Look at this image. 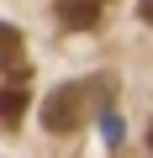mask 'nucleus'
I'll use <instances>...</instances> for the list:
<instances>
[{
  "label": "nucleus",
  "mask_w": 153,
  "mask_h": 158,
  "mask_svg": "<svg viewBox=\"0 0 153 158\" xmlns=\"http://www.w3.org/2000/svg\"><path fill=\"white\" fill-rule=\"evenodd\" d=\"M100 6H90V0H58V21L63 27H95Z\"/></svg>",
  "instance_id": "obj_4"
},
{
  "label": "nucleus",
  "mask_w": 153,
  "mask_h": 158,
  "mask_svg": "<svg viewBox=\"0 0 153 158\" xmlns=\"http://www.w3.org/2000/svg\"><path fill=\"white\" fill-rule=\"evenodd\" d=\"M111 106V79H74V85H63V90H53L48 100H42V127L48 132H79L95 111H106Z\"/></svg>",
  "instance_id": "obj_1"
},
{
  "label": "nucleus",
  "mask_w": 153,
  "mask_h": 158,
  "mask_svg": "<svg viewBox=\"0 0 153 158\" xmlns=\"http://www.w3.org/2000/svg\"><path fill=\"white\" fill-rule=\"evenodd\" d=\"M90 6H106V0H90Z\"/></svg>",
  "instance_id": "obj_7"
},
{
  "label": "nucleus",
  "mask_w": 153,
  "mask_h": 158,
  "mask_svg": "<svg viewBox=\"0 0 153 158\" xmlns=\"http://www.w3.org/2000/svg\"><path fill=\"white\" fill-rule=\"evenodd\" d=\"M148 142H153V132H148Z\"/></svg>",
  "instance_id": "obj_8"
},
{
  "label": "nucleus",
  "mask_w": 153,
  "mask_h": 158,
  "mask_svg": "<svg viewBox=\"0 0 153 158\" xmlns=\"http://www.w3.org/2000/svg\"><path fill=\"white\" fill-rule=\"evenodd\" d=\"M137 16H142V21L153 27V0H137Z\"/></svg>",
  "instance_id": "obj_6"
},
{
  "label": "nucleus",
  "mask_w": 153,
  "mask_h": 158,
  "mask_svg": "<svg viewBox=\"0 0 153 158\" xmlns=\"http://www.w3.org/2000/svg\"><path fill=\"white\" fill-rule=\"evenodd\" d=\"M27 100H32V90H27V74L21 79H11L6 90H0V127H21V116H27Z\"/></svg>",
  "instance_id": "obj_3"
},
{
  "label": "nucleus",
  "mask_w": 153,
  "mask_h": 158,
  "mask_svg": "<svg viewBox=\"0 0 153 158\" xmlns=\"http://www.w3.org/2000/svg\"><path fill=\"white\" fill-rule=\"evenodd\" d=\"M0 74H6V79H21V74H27V42H21V32L6 27V21H0Z\"/></svg>",
  "instance_id": "obj_2"
},
{
  "label": "nucleus",
  "mask_w": 153,
  "mask_h": 158,
  "mask_svg": "<svg viewBox=\"0 0 153 158\" xmlns=\"http://www.w3.org/2000/svg\"><path fill=\"white\" fill-rule=\"evenodd\" d=\"M100 121H106V142H121V116H111V111H106Z\"/></svg>",
  "instance_id": "obj_5"
}]
</instances>
